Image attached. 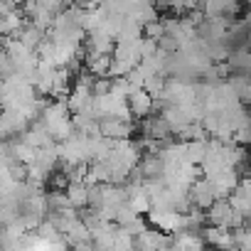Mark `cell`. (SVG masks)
I'll list each match as a JSON object with an SVG mask.
<instances>
[{
    "label": "cell",
    "instance_id": "cell-7",
    "mask_svg": "<svg viewBox=\"0 0 251 251\" xmlns=\"http://www.w3.org/2000/svg\"><path fill=\"white\" fill-rule=\"evenodd\" d=\"M170 251H204V239L197 231H190V229L177 231L173 236Z\"/></svg>",
    "mask_w": 251,
    "mask_h": 251
},
{
    "label": "cell",
    "instance_id": "cell-11",
    "mask_svg": "<svg viewBox=\"0 0 251 251\" xmlns=\"http://www.w3.org/2000/svg\"><path fill=\"white\" fill-rule=\"evenodd\" d=\"M64 239H67V244L69 246H81V244H91V229L86 226V222L84 219H76L69 229H67V234H64Z\"/></svg>",
    "mask_w": 251,
    "mask_h": 251
},
{
    "label": "cell",
    "instance_id": "cell-3",
    "mask_svg": "<svg viewBox=\"0 0 251 251\" xmlns=\"http://www.w3.org/2000/svg\"><path fill=\"white\" fill-rule=\"evenodd\" d=\"M173 239H168L158 229H143L136 236V251H170Z\"/></svg>",
    "mask_w": 251,
    "mask_h": 251
},
{
    "label": "cell",
    "instance_id": "cell-5",
    "mask_svg": "<svg viewBox=\"0 0 251 251\" xmlns=\"http://www.w3.org/2000/svg\"><path fill=\"white\" fill-rule=\"evenodd\" d=\"M99 126H101V136L111 138V141H126L133 133V126L126 121H118V118H103V121H99Z\"/></svg>",
    "mask_w": 251,
    "mask_h": 251
},
{
    "label": "cell",
    "instance_id": "cell-10",
    "mask_svg": "<svg viewBox=\"0 0 251 251\" xmlns=\"http://www.w3.org/2000/svg\"><path fill=\"white\" fill-rule=\"evenodd\" d=\"M143 133H146V138H153V141H158V143H165L173 131H170V126L165 123V118L158 116V118H148V121L143 123Z\"/></svg>",
    "mask_w": 251,
    "mask_h": 251
},
{
    "label": "cell",
    "instance_id": "cell-12",
    "mask_svg": "<svg viewBox=\"0 0 251 251\" xmlns=\"http://www.w3.org/2000/svg\"><path fill=\"white\" fill-rule=\"evenodd\" d=\"M64 192H67V200L74 209L89 207V185L86 182H69Z\"/></svg>",
    "mask_w": 251,
    "mask_h": 251
},
{
    "label": "cell",
    "instance_id": "cell-4",
    "mask_svg": "<svg viewBox=\"0 0 251 251\" xmlns=\"http://www.w3.org/2000/svg\"><path fill=\"white\" fill-rule=\"evenodd\" d=\"M214 200H217V195H214V187H212V182L207 177L192 182V187H190V202H195L200 209H209Z\"/></svg>",
    "mask_w": 251,
    "mask_h": 251
},
{
    "label": "cell",
    "instance_id": "cell-8",
    "mask_svg": "<svg viewBox=\"0 0 251 251\" xmlns=\"http://www.w3.org/2000/svg\"><path fill=\"white\" fill-rule=\"evenodd\" d=\"M153 96L146 91V89H138V91H133L131 96H128V106H131V113H133V118H148L151 116V111H153Z\"/></svg>",
    "mask_w": 251,
    "mask_h": 251
},
{
    "label": "cell",
    "instance_id": "cell-13",
    "mask_svg": "<svg viewBox=\"0 0 251 251\" xmlns=\"http://www.w3.org/2000/svg\"><path fill=\"white\" fill-rule=\"evenodd\" d=\"M8 138V126H5V118H3V111H0V141Z\"/></svg>",
    "mask_w": 251,
    "mask_h": 251
},
{
    "label": "cell",
    "instance_id": "cell-6",
    "mask_svg": "<svg viewBox=\"0 0 251 251\" xmlns=\"http://www.w3.org/2000/svg\"><path fill=\"white\" fill-rule=\"evenodd\" d=\"M27 146H32L35 151H40V148H47V146H54V141H52V136L47 133V128H45V123L42 121H32L30 123V128L20 136Z\"/></svg>",
    "mask_w": 251,
    "mask_h": 251
},
{
    "label": "cell",
    "instance_id": "cell-2",
    "mask_svg": "<svg viewBox=\"0 0 251 251\" xmlns=\"http://www.w3.org/2000/svg\"><path fill=\"white\" fill-rule=\"evenodd\" d=\"M148 222L163 231V234H177L185 231V214L175 212V209H151L148 212Z\"/></svg>",
    "mask_w": 251,
    "mask_h": 251
},
{
    "label": "cell",
    "instance_id": "cell-9",
    "mask_svg": "<svg viewBox=\"0 0 251 251\" xmlns=\"http://www.w3.org/2000/svg\"><path fill=\"white\" fill-rule=\"evenodd\" d=\"M202 239H204V241H209L212 246L224 249V251H231V246H234V236L229 234V229H226V226H207V229H204V234H202Z\"/></svg>",
    "mask_w": 251,
    "mask_h": 251
},
{
    "label": "cell",
    "instance_id": "cell-1",
    "mask_svg": "<svg viewBox=\"0 0 251 251\" xmlns=\"http://www.w3.org/2000/svg\"><path fill=\"white\" fill-rule=\"evenodd\" d=\"M207 217H209L212 226H226V229L229 226H241V222H244V214L236 212L229 200H214Z\"/></svg>",
    "mask_w": 251,
    "mask_h": 251
}]
</instances>
